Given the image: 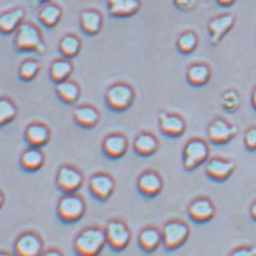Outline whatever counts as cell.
Instances as JSON below:
<instances>
[{
  "instance_id": "30",
  "label": "cell",
  "mask_w": 256,
  "mask_h": 256,
  "mask_svg": "<svg viewBox=\"0 0 256 256\" xmlns=\"http://www.w3.org/2000/svg\"><path fill=\"white\" fill-rule=\"evenodd\" d=\"M82 48L81 40L75 34H66L64 35L58 44V50L62 58L74 59L80 54Z\"/></svg>"
},
{
  "instance_id": "21",
  "label": "cell",
  "mask_w": 256,
  "mask_h": 256,
  "mask_svg": "<svg viewBox=\"0 0 256 256\" xmlns=\"http://www.w3.org/2000/svg\"><path fill=\"white\" fill-rule=\"evenodd\" d=\"M108 12L114 18H128L136 14L141 8L140 0H107Z\"/></svg>"
},
{
  "instance_id": "34",
  "label": "cell",
  "mask_w": 256,
  "mask_h": 256,
  "mask_svg": "<svg viewBox=\"0 0 256 256\" xmlns=\"http://www.w3.org/2000/svg\"><path fill=\"white\" fill-rule=\"evenodd\" d=\"M222 105L228 112L237 111L240 106V95L236 90H226L222 95Z\"/></svg>"
},
{
  "instance_id": "17",
  "label": "cell",
  "mask_w": 256,
  "mask_h": 256,
  "mask_svg": "<svg viewBox=\"0 0 256 256\" xmlns=\"http://www.w3.org/2000/svg\"><path fill=\"white\" fill-rule=\"evenodd\" d=\"M26 11L23 8H14L0 14V34L11 35L26 22Z\"/></svg>"
},
{
  "instance_id": "12",
  "label": "cell",
  "mask_w": 256,
  "mask_h": 256,
  "mask_svg": "<svg viewBox=\"0 0 256 256\" xmlns=\"http://www.w3.org/2000/svg\"><path fill=\"white\" fill-rule=\"evenodd\" d=\"M188 216L192 222L204 224L216 216V206L208 198H198L188 207Z\"/></svg>"
},
{
  "instance_id": "36",
  "label": "cell",
  "mask_w": 256,
  "mask_h": 256,
  "mask_svg": "<svg viewBox=\"0 0 256 256\" xmlns=\"http://www.w3.org/2000/svg\"><path fill=\"white\" fill-rule=\"evenodd\" d=\"M228 256H256V246H238Z\"/></svg>"
},
{
  "instance_id": "15",
  "label": "cell",
  "mask_w": 256,
  "mask_h": 256,
  "mask_svg": "<svg viewBox=\"0 0 256 256\" xmlns=\"http://www.w3.org/2000/svg\"><path fill=\"white\" fill-rule=\"evenodd\" d=\"M159 125L164 135L174 138H180L186 129V120L180 116L165 111L159 113Z\"/></svg>"
},
{
  "instance_id": "20",
  "label": "cell",
  "mask_w": 256,
  "mask_h": 256,
  "mask_svg": "<svg viewBox=\"0 0 256 256\" xmlns=\"http://www.w3.org/2000/svg\"><path fill=\"white\" fill-rule=\"evenodd\" d=\"M104 26V17L100 11L94 8L83 10L80 14V26L81 30L88 36H95L101 32Z\"/></svg>"
},
{
  "instance_id": "3",
  "label": "cell",
  "mask_w": 256,
  "mask_h": 256,
  "mask_svg": "<svg viewBox=\"0 0 256 256\" xmlns=\"http://www.w3.org/2000/svg\"><path fill=\"white\" fill-rule=\"evenodd\" d=\"M87 206L82 196L74 194H64L56 204V216L64 224H75L84 216Z\"/></svg>"
},
{
  "instance_id": "1",
  "label": "cell",
  "mask_w": 256,
  "mask_h": 256,
  "mask_svg": "<svg viewBox=\"0 0 256 256\" xmlns=\"http://www.w3.org/2000/svg\"><path fill=\"white\" fill-rule=\"evenodd\" d=\"M106 246L105 230L99 226L83 228L74 240V250L77 256H99Z\"/></svg>"
},
{
  "instance_id": "27",
  "label": "cell",
  "mask_w": 256,
  "mask_h": 256,
  "mask_svg": "<svg viewBox=\"0 0 256 256\" xmlns=\"http://www.w3.org/2000/svg\"><path fill=\"white\" fill-rule=\"evenodd\" d=\"M74 72V64L71 62L70 59L60 58L56 59L50 62V81L56 83H60L62 81L70 80V76Z\"/></svg>"
},
{
  "instance_id": "11",
  "label": "cell",
  "mask_w": 256,
  "mask_h": 256,
  "mask_svg": "<svg viewBox=\"0 0 256 256\" xmlns=\"http://www.w3.org/2000/svg\"><path fill=\"white\" fill-rule=\"evenodd\" d=\"M238 128L222 118H216L207 128V135L210 142L216 144H228L237 135Z\"/></svg>"
},
{
  "instance_id": "26",
  "label": "cell",
  "mask_w": 256,
  "mask_h": 256,
  "mask_svg": "<svg viewBox=\"0 0 256 256\" xmlns=\"http://www.w3.org/2000/svg\"><path fill=\"white\" fill-rule=\"evenodd\" d=\"M56 94L65 105H74L81 95V88L76 82L66 80L56 84Z\"/></svg>"
},
{
  "instance_id": "2",
  "label": "cell",
  "mask_w": 256,
  "mask_h": 256,
  "mask_svg": "<svg viewBox=\"0 0 256 256\" xmlns=\"http://www.w3.org/2000/svg\"><path fill=\"white\" fill-rule=\"evenodd\" d=\"M14 47L20 53L35 52L38 54H44L47 50L40 29L30 22L22 23L14 32Z\"/></svg>"
},
{
  "instance_id": "14",
  "label": "cell",
  "mask_w": 256,
  "mask_h": 256,
  "mask_svg": "<svg viewBox=\"0 0 256 256\" xmlns=\"http://www.w3.org/2000/svg\"><path fill=\"white\" fill-rule=\"evenodd\" d=\"M128 148H129V142L122 134H110L104 138L102 153L111 160H118L123 158L126 154Z\"/></svg>"
},
{
  "instance_id": "38",
  "label": "cell",
  "mask_w": 256,
  "mask_h": 256,
  "mask_svg": "<svg viewBox=\"0 0 256 256\" xmlns=\"http://www.w3.org/2000/svg\"><path fill=\"white\" fill-rule=\"evenodd\" d=\"M41 256H64V254L58 249H48L46 252H44Z\"/></svg>"
},
{
  "instance_id": "42",
  "label": "cell",
  "mask_w": 256,
  "mask_h": 256,
  "mask_svg": "<svg viewBox=\"0 0 256 256\" xmlns=\"http://www.w3.org/2000/svg\"><path fill=\"white\" fill-rule=\"evenodd\" d=\"M4 202H5V195L4 192L0 190V210H2V206H4Z\"/></svg>"
},
{
  "instance_id": "8",
  "label": "cell",
  "mask_w": 256,
  "mask_h": 256,
  "mask_svg": "<svg viewBox=\"0 0 256 256\" xmlns=\"http://www.w3.org/2000/svg\"><path fill=\"white\" fill-rule=\"evenodd\" d=\"M83 182H84L83 174L75 166L62 165L56 172V186L64 194H74L78 192L83 186Z\"/></svg>"
},
{
  "instance_id": "29",
  "label": "cell",
  "mask_w": 256,
  "mask_h": 256,
  "mask_svg": "<svg viewBox=\"0 0 256 256\" xmlns=\"http://www.w3.org/2000/svg\"><path fill=\"white\" fill-rule=\"evenodd\" d=\"M62 16V8L53 2H47L38 10V20L46 28H54L60 22Z\"/></svg>"
},
{
  "instance_id": "43",
  "label": "cell",
  "mask_w": 256,
  "mask_h": 256,
  "mask_svg": "<svg viewBox=\"0 0 256 256\" xmlns=\"http://www.w3.org/2000/svg\"><path fill=\"white\" fill-rule=\"evenodd\" d=\"M50 0H32V4L34 5H41V4H47Z\"/></svg>"
},
{
  "instance_id": "7",
  "label": "cell",
  "mask_w": 256,
  "mask_h": 256,
  "mask_svg": "<svg viewBox=\"0 0 256 256\" xmlns=\"http://www.w3.org/2000/svg\"><path fill=\"white\" fill-rule=\"evenodd\" d=\"M210 156V147L204 140L192 138L184 146L183 166L186 171H194L202 164H204Z\"/></svg>"
},
{
  "instance_id": "22",
  "label": "cell",
  "mask_w": 256,
  "mask_h": 256,
  "mask_svg": "<svg viewBox=\"0 0 256 256\" xmlns=\"http://www.w3.org/2000/svg\"><path fill=\"white\" fill-rule=\"evenodd\" d=\"M75 123L82 129H93L100 120V113L92 105H81L72 112Z\"/></svg>"
},
{
  "instance_id": "23",
  "label": "cell",
  "mask_w": 256,
  "mask_h": 256,
  "mask_svg": "<svg viewBox=\"0 0 256 256\" xmlns=\"http://www.w3.org/2000/svg\"><path fill=\"white\" fill-rule=\"evenodd\" d=\"M138 246L147 254L154 252L160 246H162V231L158 230L154 226H148L138 234Z\"/></svg>"
},
{
  "instance_id": "6",
  "label": "cell",
  "mask_w": 256,
  "mask_h": 256,
  "mask_svg": "<svg viewBox=\"0 0 256 256\" xmlns=\"http://www.w3.org/2000/svg\"><path fill=\"white\" fill-rule=\"evenodd\" d=\"M107 246L113 252H123L132 242V231L129 226L119 219H112L105 228Z\"/></svg>"
},
{
  "instance_id": "13",
  "label": "cell",
  "mask_w": 256,
  "mask_h": 256,
  "mask_svg": "<svg viewBox=\"0 0 256 256\" xmlns=\"http://www.w3.org/2000/svg\"><path fill=\"white\" fill-rule=\"evenodd\" d=\"M164 186L162 178L158 172L148 170L138 177V190L144 198H156L162 192Z\"/></svg>"
},
{
  "instance_id": "35",
  "label": "cell",
  "mask_w": 256,
  "mask_h": 256,
  "mask_svg": "<svg viewBox=\"0 0 256 256\" xmlns=\"http://www.w3.org/2000/svg\"><path fill=\"white\" fill-rule=\"evenodd\" d=\"M244 144L249 150H256V126L246 130L244 135Z\"/></svg>"
},
{
  "instance_id": "28",
  "label": "cell",
  "mask_w": 256,
  "mask_h": 256,
  "mask_svg": "<svg viewBox=\"0 0 256 256\" xmlns=\"http://www.w3.org/2000/svg\"><path fill=\"white\" fill-rule=\"evenodd\" d=\"M210 80V66L202 62L190 65L186 70V81L194 87H202L206 86Z\"/></svg>"
},
{
  "instance_id": "44",
  "label": "cell",
  "mask_w": 256,
  "mask_h": 256,
  "mask_svg": "<svg viewBox=\"0 0 256 256\" xmlns=\"http://www.w3.org/2000/svg\"><path fill=\"white\" fill-rule=\"evenodd\" d=\"M0 256H14V255L10 254L8 252H4V250H2V252H0Z\"/></svg>"
},
{
  "instance_id": "9",
  "label": "cell",
  "mask_w": 256,
  "mask_h": 256,
  "mask_svg": "<svg viewBox=\"0 0 256 256\" xmlns=\"http://www.w3.org/2000/svg\"><path fill=\"white\" fill-rule=\"evenodd\" d=\"M44 252V242L38 234L26 231L20 234L14 243V256H41Z\"/></svg>"
},
{
  "instance_id": "5",
  "label": "cell",
  "mask_w": 256,
  "mask_h": 256,
  "mask_svg": "<svg viewBox=\"0 0 256 256\" xmlns=\"http://www.w3.org/2000/svg\"><path fill=\"white\" fill-rule=\"evenodd\" d=\"M162 236L164 248L168 252H174L186 244L190 236V228L182 220L171 219L164 225Z\"/></svg>"
},
{
  "instance_id": "31",
  "label": "cell",
  "mask_w": 256,
  "mask_h": 256,
  "mask_svg": "<svg viewBox=\"0 0 256 256\" xmlns=\"http://www.w3.org/2000/svg\"><path fill=\"white\" fill-rule=\"evenodd\" d=\"M17 114H18V108L14 100L8 96H0V129L12 123Z\"/></svg>"
},
{
  "instance_id": "39",
  "label": "cell",
  "mask_w": 256,
  "mask_h": 256,
  "mask_svg": "<svg viewBox=\"0 0 256 256\" xmlns=\"http://www.w3.org/2000/svg\"><path fill=\"white\" fill-rule=\"evenodd\" d=\"M218 2L219 5H222V6H230V5L234 4L236 0H216Z\"/></svg>"
},
{
  "instance_id": "25",
  "label": "cell",
  "mask_w": 256,
  "mask_h": 256,
  "mask_svg": "<svg viewBox=\"0 0 256 256\" xmlns=\"http://www.w3.org/2000/svg\"><path fill=\"white\" fill-rule=\"evenodd\" d=\"M159 150V141L153 134L141 132L134 141V150L140 156H150Z\"/></svg>"
},
{
  "instance_id": "33",
  "label": "cell",
  "mask_w": 256,
  "mask_h": 256,
  "mask_svg": "<svg viewBox=\"0 0 256 256\" xmlns=\"http://www.w3.org/2000/svg\"><path fill=\"white\" fill-rule=\"evenodd\" d=\"M177 50L182 54H190L196 50L198 44V38L194 32H183L177 38Z\"/></svg>"
},
{
  "instance_id": "4",
  "label": "cell",
  "mask_w": 256,
  "mask_h": 256,
  "mask_svg": "<svg viewBox=\"0 0 256 256\" xmlns=\"http://www.w3.org/2000/svg\"><path fill=\"white\" fill-rule=\"evenodd\" d=\"M135 100V92L130 84L118 82L106 90L105 102L113 112H124L129 110Z\"/></svg>"
},
{
  "instance_id": "24",
  "label": "cell",
  "mask_w": 256,
  "mask_h": 256,
  "mask_svg": "<svg viewBox=\"0 0 256 256\" xmlns=\"http://www.w3.org/2000/svg\"><path fill=\"white\" fill-rule=\"evenodd\" d=\"M44 164V154L41 150V148L29 147L20 154V168L24 172H38V170L42 168Z\"/></svg>"
},
{
  "instance_id": "37",
  "label": "cell",
  "mask_w": 256,
  "mask_h": 256,
  "mask_svg": "<svg viewBox=\"0 0 256 256\" xmlns=\"http://www.w3.org/2000/svg\"><path fill=\"white\" fill-rule=\"evenodd\" d=\"M176 6L183 11H188L195 6V0H174Z\"/></svg>"
},
{
  "instance_id": "41",
  "label": "cell",
  "mask_w": 256,
  "mask_h": 256,
  "mask_svg": "<svg viewBox=\"0 0 256 256\" xmlns=\"http://www.w3.org/2000/svg\"><path fill=\"white\" fill-rule=\"evenodd\" d=\"M252 105L256 110V88L252 90Z\"/></svg>"
},
{
  "instance_id": "40",
  "label": "cell",
  "mask_w": 256,
  "mask_h": 256,
  "mask_svg": "<svg viewBox=\"0 0 256 256\" xmlns=\"http://www.w3.org/2000/svg\"><path fill=\"white\" fill-rule=\"evenodd\" d=\"M250 216L256 222V201L252 202V204L250 206Z\"/></svg>"
},
{
  "instance_id": "16",
  "label": "cell",
  "mask_w": 256,
  "mask_h": 256,
  "mask_svg": "<svg viewBox=\"0 0 256 256\" xmlns=\"http://www.w3.org/2000/svg\"><path fill=\"white\" fill-rule=\"evenodd\" d=\"M236 164L222 158H212L206 164V174L212 180L224 182L234 174Z\"/></svg>"
},
{
  "instance_id": "19",
  "label": "cell",
  "mask_w": 256,
  "mask_h": 256,
  "mask_svg": "<svg viewBox=\"0 0 256 256\" xmlns=\"http://www.w3.org/2000/svg\"><path fill=\"white\" fill-rule=\"evenodd\" d=\"M234 14H220V16L214 17V18L208 23V32H210V42L213 44H218L222 38L231 30L232 26H234Z\"/></svg>"
},
{
  "instance_id": "18",
  "label": "cell",
  "mask_w": 256,
  "mask_h": 256,
  "mask_svg": "<svg viewBox=\"0 0 256 256\" xmlns=\"http://www.w3.org/2000/svg\"><path fill=\"white\" fill-rule=\"evenodd\" d=\"M26 144L29 147L42 148L46 146L50 140V129L46 124L35 122V123L29 124L26 128L24 132Z\"/></svg>"
},
{
  "instance_id": "10",
  "label": "cell",
  "mask_w": 256,
  "mask_h": 256,
  "mask_svg": "<svg viewBox=\"0 0 256 256\" xmlns=\"http://www.w3.org/2000/svg\"><path fill=\"white\" fill-rule=\"evenodd\" d=\"M116 189V182L112 176L105 172H98L89 180V192L95 200L105 202L111 198Z\"/></svg>"
},
{
  "instance_id": "32",
  "label": "cell",
  "mask_w": 256,
  "mask_h": 256,
  "mask_svg": "<svg viewBox=\"0 0 256 256\" xmlns=\"http://www.w3.org/2000/svg\"><path fill=\"white\" fill-rule=\"evenodd\" d=\"M41 70V65L36 59H26L18 68V78L22 82H32L36 78Z\"/></svg>"
}]
</instances>
